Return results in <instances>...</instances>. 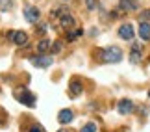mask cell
Wrapping results in <instances>:
<instances>
[{"label": "cell", "mask_w": 150, "mask_h": 132, "mask_svg": "<svg viewBox=\"0 0 150 132\" xmlns=\"http://www.w3.org/2000/svg\"><path fill=\"white\" fill-rule=\"evenodd\" d=\"M59 24H61L63 28H71V26L74 24V17L69 15V13H63V15L59 17Z\"/></svg>", "instance_id": "30bf717a"}, {"label": "cell", "mask_w": 150, "mask_h": 132, "mask_svg": "<svg viewBox=\"0 0 150 132\" xmlns=\"http://www.w3.org/2000/svg\"><path fill=\"white\" fill-rule=\"evenodd\" d=\"M72 117H74V113H72V110H61L59 113H57V121H59L61 125H67V123H71L72 121Z\"/></svg>", "instance_id": "52a82bcc"}, {"label": "cell", "mask_w": 150, "mask_h": 132, "mask_svg": "<svg viewBox=\"0 0 150 132\" xmlns=\"http://www.w3.org/2000/svg\"><path fill=\"white\" fill-rule=\"evenodd\" d=\"M139 37L143 41H148L150 39V24L148 22H141L139 24Z\"/></svg>", "instance_id": "ba28073f"}, {"label": "cell", "mask_w": 150, "mask_h": 132, "mask_svg": "<svg viewBox=\"0 0 150 132\" xmlns=\"http://www.w3.org/2000/svg\"><path fill=\"white\" fill-rule=\"evenodd\" d=\"M32 64L35 65V67H39V69H45V67H48L52 64V58H50V56H47V54L35 56V58H32Z\"/></svg>", "instance_id": "5b68a950"}, {"label": "cell", "mask_w": 150, "mask_h": 132, "mask_svg": "<svg viewBox=\"0 0 150 132\" xmlns=\"http://www.w3.org/2000/svg\"><path fill=\"white\" fill-rule=\"evenodd\" d=\"M59 132H61V130H59Z\"/></svg>", "instance_id": "cb8c5ba5"}, {"label": "cell", "mask_w": 150, "mask_h": 132, "mask_svg": "<svg viewBox=\"0 0 150 132\" xmlns=\"http://www.w3.org/2000/svg\"><path fill=\"white\" fill-rule=\"evenodd\" d=\"M102 60L106 61V64H119L120 60H122V50L119 47H108L102 50Z\"/></svg>", "instance_id": "6da1fadb"}, {"label": "cell", "mask_w": 150, "mask_h": 132, "mask_svg": "<svg viewBox=\"0 0 150 132\" xmlns=\"http://www.w3.org/2000/svg\"><path fill=\"white\" fill-rule=\"evenodd\" d=\"M119 37L124 39V41H132V39H134V26H132L130 22L120 24V28H119Z\"/></svg>", "instance_id": "3957f363"}, {"label": "cell", "mask_w": 150, "mask_h": 132, "mask_svg": "<svg viewBox=\"0 0 150 132\" xmlns=\"http://www.w3.org/2000/svg\"><path fill=\"white\" fill-rule=\"evenodd\" d=\"M120 9H126V11L137 9V0H122L120 2Z\"/></svg>", "instance_id": "7c38bea8"}, {"label": "cell", "mask_w": 150, "mask_h": 132, "mask_svg": "<svg viewBox=\"0 0 150 132\" xmlns=\"http://www.w3.org/2000/svg\"><path fill=\"white\" fill-rule=\"evenodd\" d=\"M61 47H63V41H54L52 50H54V52H61Z\"/></svg>", "instance_id": "ac0fdd59"}, {"label": "cell", "mask_w": 150, "mask_h": 132, "mask_svg": "<svg viewBox=\"0 0 150 132\" xmlns=\"http://www.w3.org/2000/svg\"><path fill=\"white\" fill-rule=\"evenodd\" d=\"M48 47H50V41H48V39H41V41L37 43V50H39L41 54H43V52H47Z\"/></svg>", "instance_id": "4fadbf2b"}, {"label": "cell", "mask_w": 150, "mask_h": 132, "mask_svg": "<svg viewBox=\"0 0 150 132\" xmlns=\"http://www.w3.org/2000/svg\"><path fill=\"white\" fill-rule=\"evenodd\" d=\"M24 17L30 22H35V21H39V9L35 6H26L24 8Z\"/></svg>", "instance_id": "8992f818"}, {"label": "cell", "mask_w": 150, "mask_h": 132, "mask_svg": "<svg viewBox=\"0 0 150 132\" xmlns=\"http://www.w3.org/2000/svg\"><path fill=\"white\" fill-rule=\"evenodd\" d=\"M17 99H19L22 104H26V106H33L35 104V95L32 93V91H28V89H22V91H17Z\"/></svg>", "instance_id": "7a4b0ae2"}, {"label": "cell", "mask_w": 150, "mask_h": 132, "mask_svg": "<svg viewBox=\"0 0 150 132\" xmlns=\"http://www.w3.org/2000/svg\"><path fill=\"white\" fill-rule=\"evenodd\" d=\"M13 41H15V45H19V47H24V45L28 43V34L26 32H17Z\"/></svg>", "instance_id": "8fae6325"}, {"label": "cell", "mask_w": 150, "mask_h": 132, "mask_svg": "<svg viewBox=\"0 0 150 132\" xmlns=\"http://www.w3.org/2000/svg\"><path fill=\"white\" fill-rule=\"evenodd\" d=\"M87 9H95V0H87Z\"/></svg>", "instance_id": "7402d4cb"}, {"label": "cell", "mask_w": 150, "mask_h": 132, "mask_svg": "<svg viewBox=\"0 0 150 132\" xmlns=\"http://www.w3.org/2000/svg\"><path fill=\"white\" fill-rule=\"evenodd\" d=\"M130 61H132V64H139V61H141V52H139V50H132V52H130Z\"/></svg>", "instance_id": "5bb4252c"}, {"label": "cell", "mask_w": 150, "mask_h": 132, "mask_svg": "<svg viewBox=\"0 0 150 132\" xmlns=\"http://www.w3.org/2000/svg\"><path fill=\"white\" fill-rule=\"evenodd\" d=\"M4 123H6V112L0 108V125H4Z\"/></svg>", "instance_id": "44dd1931"}, {"label": "cell", "mask_w": 150, "mask_h": 132, "mask_svg": "<svg viewBox=\"0 0 150 132\" xmlns=\"http://www.w3.org/2000/svg\"><path fill=\"white\" fill-rule=\"evenodd\" d=\"M69 89H71V97H72V99H76V97L82 93V89H83V88H82V84H80L78 80H72L71 86H69Z\"/></svg>", "instance_id": "9c48e42d"}, {"label": "cell", "mask_w": 150, "mask_h": 132, "mask_svg": "<svg viewBox=\"0 0 150 132\" xmlns=\"http://www.w3.org/2000/svg\"><path fill=\"white\" fill-rule=\"evenodd\" d=\"M141 19H143V22H146V19H150V9L143 11V13H141Z\"/></svg>", "instance_id": "ffe728a7"}, {"label": "cell", "mask_w": 150, "mask_h": 132, "mask_svg": "<svg viewBox=\"0 0 150 132\" xmlns=\"http://www.w3.org/2000/svg\"><path fill=\"white\" fill-rule=\"evenodd\" d=\"M82 30H74V32H71V34H69V36H67V41H74V39H78V37H82Z\"/></svg>", "instance_id": "2e32d148"}, {"label": "cell", "mask_w": 150, "mask_h": 132, "mask_svg": "<svg viewBox=\"0 0 150 132\" xmlns=\"http://www.w3.org/2000/svg\"><path fill=\"white\" fill-rule=\"evenodd\" d=\"M11 8H13L11 0H0V11H9Z\"/></svg>", "instance_id": "9a60e30c"}, {"label": "cell", "mask_w": 150, "mask_h": 132, "mask_svg": "<svg viewBox=\"0 0 150 132\" xmlns=\"http://www.w3.org/2000/svg\"><path fill=\"white\" fill-rule=\"evenodd\" d=\"M117 108H119V113L126 116V113H132V112H134V102H132L130 99H120Z\"/></svg>", "instance_id": "277c9868"}, {"label": "cell", "mask_w": 150, "mask_h": 132, "mask_svg": "<svg viewBox=\"0 0 150 132\" xmlns=\"http://www.w3.org/2000/svg\"><path fill=\"white\" fill-rule=\"evenodd\" d=\"M28 132H43V128L35 123V125H32V127H30V130H28Z\"/></svg>", "instance_id": "d6986e66"}, {"label": "cell", "mask_w": 150, "mask_h": 132, "mask_svg": "<svg viewBox=\"0 0 150 132\" xmlns=\"http://www.w3.org/2000/svg\"><path fill=\"white\" fill-rule=\"evenodd\" d=\"M148 97H150V91H148Z\"/></svg>", "instance_id": "603a6c76"}, {"label": "cell", "mask_w": 150, "mask_h": 132, "mask_svg": "<svg viewBox=\"0 0 150 132\" xmlns=\"http://www.w3.org/2000/svg\"><path fill=\"white\" fill-rule=\"evenodd\" d=\"M82 132H96V123H87L82 127Z\"/></svg>", "instance_id": "e0dca14e"}]
</instances>
